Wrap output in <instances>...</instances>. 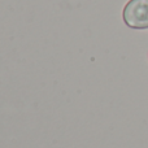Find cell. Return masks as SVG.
Instances as JSON below:
<instances>
[{
    "instance_id": "1",
    "label": "cell",
    "mask_w": 148,
    "mask_h": 148,
    "mask_svg": "<svg viewBox=\"0 0 148 148\" xmlns=\"http://www.w3.org/2000/svg\"><path fill=\"white\" fill-rule=\"evenodd\" d=\"M123 22L131 29H148V0H130L122 12Z\"/></svg>"
}]
</instances>
